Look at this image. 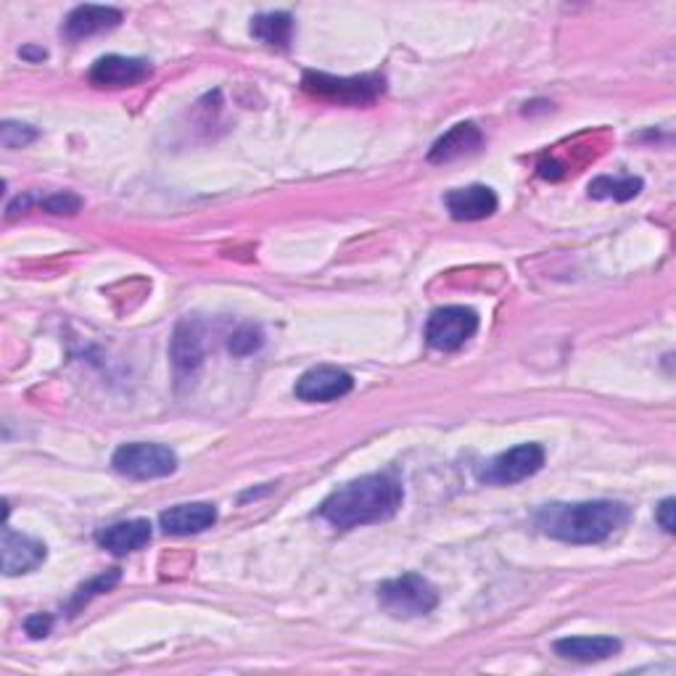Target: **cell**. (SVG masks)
I'll return each instance as SVG.
<instances>
[{"instance_id": "4fadbf2b", "label": "cell", "mask_w": 676, "mask_h": 676, "mask_svg": "<svg viewBox=\"0 0 676 676\" xmlns=\"http://www.w3.org/2000/svg\"><path fill=\"white\" fill-rule=\"evenodd\" d=\"M159 524H162L164 534L172 536L201 534L218 524V507L212 502H185V505H175L170 511H164Z\"/></svg>"}, {"instance_id": "5b68a950", "label": "cell", "mask_w": 676, "mask_h": 676, "mask_svg": "<svg viewBox=\"0 0 676 676\" xmlns=\"http://www.w3.org/2000/svg\"><path fill=\"white\" fill-rule=\"evenodd\" d=\"M117 473L135 481H153L167 478L178 471V455L164 444H122L120 450L111 457Z\"/></svg>"}, {"instance_id": "277c9868", "label": "cell", "mask_w": 676, "mask_h": 676, "mask_svg": "<svg viewBox=\"0 0 676 676\" xmlns=\"http://www.w3.org/2000/svg\"><path fill=\"white\" fill-rule=\"evenodd\" d=\"M302 85L306 93L317 95V99L346 103V107H365V103H373L386 90V82L379 74L333 77L323 72H306Z\"/></svg>"}, {"instance_id": "603a6c76", "label": "cell", "mask_w": 676, "mask_h": 676, "mask_svg": "<svg viewBox=\"0 0 676 676\" xmlns=\"http://www.w3.org/2000/svg\"><path fill=\"white\" fill-rule=\"evenodd\" d=\"M43 206H46L51 214H77V212H80L82 201L77 199L74 193L61 191V193H53V196H48V199L43 201Z\"/></svg>"}, {"instance_id": "30bf717a", "label": "cell", "mask_w": 676, "mask_h": 676, "mask_svg": "<svg viewBox=\"0 0 676 676\" xmlns=\"http://www.w3.org/2000/svg\"><path fill=\"white\" fill-rule=\"evenodd\" d=\"M3 574L19 576L43 566L48 549L40 539H32L27 534H17L11 526H3Z\"/></svg>"}, {"instance_id": "44dd1931", "label": "cell", "mask_w": 676, "mask_h": 676, "mask_svg": "<svg viewBox=\"0 0 676 676\" xmlns=\"http://www.w3.org/2000/svg\"><path fill=\"white\" fill-rule=\"evenodd\" d=\"M262 344H264L262 327H256V325H243V327H239V331L233 333V336H230L228 350L233 352L235 357H249V354L260 352V350H262Z\"/></svg>"}, {"instance_id": "9c48e42d", "label": "cell", "mask_w": 676, "mask_h": 676, "mask_svg": "<svg viewBox=\"0 0 676 676\" xmlns=\"http://www.w3.org/2000/svg\"><path fill=\"white\" fill-rule=\"evenodd\" d=\"M151 74V64L145 59L130 56H103L90 69V82L95 88H130L143 82Z\"/></svg>"}, {"instance_id": "d4e9b609", "label": "cell", "mask_w": 676, "mask_h": 676, "mask_svg": "<svg viewBox=\"0 0 676 676\" xmlns=\"http://www.w3.org/2000/svg\"><path fill=\"white\" fill-rule=\"evenodd\" d=\"M676 502L668 497V500H664L660 502L658 507H655V521H658L660 524V528H664L666 534H674L676 532V521H674V513H676Z\"/></svg>"}, {"instance_id": "2e32d148", "label": "cell", "mask_w": 676, "mask_h": 676, "mask_svg": "<svg viewBox=\"0 0 676 676\" xmlns=\"http://www.w3.org/2000/svg\"><path fill=\"white\" fill-rule=\"evenodd\" d=\"M95 542L114 555H130V553H135V549L149 545L151 524L145 518L120 521V524L101 528V532L95 534Z\"/></svg>"}, {"instance_id": "3957f363", "label": "cell", "mask_w": 676, "mask_h": 676, "mask_svg": "<svg viewBox=\"0 0 676 676\" xmlns=\"http://www.w3.org/2000/svg\"><path fill=\"white\" fill-rule=\"evenodd\" d=\"M381 608L394 618L426 616L438 605V592L428 578L417 574H404L400 578H389L379 587Z\"/></svg>"}, {"instance_id": "9a60e30c", "label": "cell", "mask_w": 676, "mask_h": 676, "mask_svg": "<svg viewBox=\"0 0 676 676\" xmlns=\"http://www.w3.org/2000/svg\"><path fill=\"white\" fill-rule=\"evenodd\" d=\"M481 145H484V132L478 130V124L460 122L452 130L444 132V135L438 138L434 145H431L428 162H434V164L455 162V159L476 153Z\"/></svg>"}, {"instance_id": "4316f807", "label": "cell", "mask_w": 676, "mask_h": 676, "mask_svg": "<svg viewBox=\"0 0 676 676\" xmlns=\"http://www.w3.org/2000/svg\"><path fill=\"white\" fill-rule=\"evenodd\" d=\"M22 59H27V61H43L46 56H48V51L46 48H32V46H27V48H22Z\"/></svg>"}, {"instance_id": "5bb4252c", "label": "cell", "mask_w": 676, "mask_h": 676, "mask_svg": "<svg viewBox=\"0 0 676 676\" xmlns=\"http://www.w3.org/2000/svg\"><path fill=\"white\" fill-rule=\"evenodd\" d=\"M122 24V11L111 9V6H77V9L64 19L61 32L69 40L93 38V34L109 32Z\"/></svg>"}, {"instance_id": "ba28073f", "label": "cell", "mask_w": 676, "mask_h": 676, "mask_svg": "<svg viewBox=\"0 0 676 676\" xmlns=\"http://www.w3.org/2000/svg\"><path fill=\"white\" fill-rule=\"evenodd\" d=\"M354 389V379L339 367H312L296 381V396L302 402H333Z\"/></svg>"}, {"instance_id": "8fae6325", "label": "cell", "mask_w": 676, "mask_h": 676, "mask_svg": "<svg viewBox=\"0 0 676 676\" xmlns=\"http://www.w3.org/2000/svg\"><path fill=\"white\" fill-rule=\"evenodd\" d=\"M444 204H447L452 220L476 222L492 218V214L497 212L500 199L490 185H468L450 191L447 196H444Z\"/></svg>"}, {"instance_id": "e0dca14e", "label": "cell", "mask_w": 676, "mask_h": 676, "mask_svg": "<svg viewBox=\"0 0 676 676\" xmlns=\"http://www.w3.org/2000/svg\"><path fill=\"white\" fill-rule=\"evenodd\" d=\"M555 653L578 664H597L622 653V643L613 637H566L557 639Z\"/></svg>"}, {"instance_id": "7a4b0ae2", "label": "cell", "mask_w": 676, "mask_h": 676, "mask_svg": "<svg viewBox=\"0 0 676 676\" xmlns=\"http://www.w3.org/2000/svg\"><path fill=\"white\" fill-rule=\"evenodd\" d=\"M629 507L624 502L595 500V502H555L536 513V526L542 534L553 536L568 545H601L626 526Z\"/></svg>"}, {"instance_id": "8992f818", "label": "cell", "mask_w": 676, "mask_h": 676, "mask_svg": "<svg viewBox=\"0 0 676 676\" xmlns=\"http://www.w3.org/2000/svg\"><path fill=\"white\" fill-rule=\"evenodd\" d=\"M478 331V315L471 306H442L431 312L426 323V341L438 352H455Z\"/></svg>"}, {"instance_id": "cb8c5ba5", "label": "cell", "mask_w": 676, "mask_h": 676, "mask_svg": "<svg viewBox=\"0 0 676 676\" xmlns=\"http://www.w3.org/2000/svg\"><path fill=\"white\" fill-rule=\"evenodd\" d=\"M53 629V618L48 616V613H32V616H27L24 622V632L30 634L32 639H43L51 634Z\"/></svg>"}, {"instance_id": "7402d4cb", "label": "cell", "mask_w": 676, "mask_h": 676, "mask_svg": "<svg viewBox=\"0 0 676 676\" xmlns=\"http://www.w3.org/2000/svg\"><path fill=\"white\" fill-rule=\"evenodd\" d=\"M34 138H38V130L30 128V124H19V122H3L0 124V141H3L6 149H24L30 145Z\"/></svg>"}, {"instance_id": "ac0fdd59", "label": "cell", "mask_w": 676, "mask_h": 676, "mask_svg": "<svg viewBox=\"0 0 676 676\" xmlns=\"http://www.w3.org/2000/svg\"><path fill=\"white\" fill-rule=\"evenodd\" d=\"M251 34L264 46L289 48L294 38V17L289 11H270L251 19Z\"/></svg>"}, {"instance_id": "6da1fadb", "label": "cell", "mask_w": 676, "mask_h": 676, "mask_svg": "<svg viewBox=\"0 0 676 676\" xmlns=\"http://www.w3.org/2000/svg\"><path fill=\"white\" fill-rule=\"evenodd\" d=\"M404 490L392 473H371L339 486L336 492L320 505V518L331 526L350 532L367 524L389 521L402 507Z\"/></svg>"}, {"instance_id": "484cf974", "label": "cell", "mask_w": 676, "mask_h": 676, "mask_svg": "<svg viewBox=\"0 0 676 676\" xmlns=\"http://www.w3.org/2000/svg\"><path fill=\"white\" fill-rule=\"evenodd\" d=\"M32 206V199L30 196H19L17 201H11L9 204V209H6V214H9V218H17L19 212H27V209Z\"/></svg>"}, {"instance_id": "ffe728a7", "label": "cell", "mask_w": 676, "mask_h": 676, "mask_svg": "<svg viewBox=\"0 0 676 676\" xmlns=\"http://www.w3.org/2000/svg\"><path fill=\"white\" fill-rule=\"evenodd\" d=\"M120 578H122V574L117 568L114 571H107V574H101V576H95V578H90L88 584H82V587L77 589V595L72 597V605H69V608H72V611L82 608V605H85L90 601V597L103 595V592L114 589L117 584H120Z\"/></svg>"}, {"instance_id": "d6986e66", "label": "cell", "mask_w": 676, "mask_h": 676, "mask_svg": "<svg viewBox=\"0 0 676 676\" xmlns=\"http://www.w3.org/2000/svg\"><path fill=\"white\" fill-rule=\"evenodd\" d=\"M643 178L624 175V178H597L589 183V196L592 199H613V201H632L634 196H639L643 191Z\"/></svg>"}, {"instance_id": "7c38bea8", "label": "cell", "mask_w": 676, "mask_h": 676, "mask_svg": "<svg viewBox=\"0 0 676 676\" xmlns=\"http://www.w3.org/2000/svg\"><path fill=\"white\" fill-rule=\"evenodd\" d=\"M206 354L204 344V325L199 320H183L175 327V339H172V362L180 379H188L201 367Z\"/></svg>"}, {"instance_id": "52a82bcc", "label": "cell", "mask_w": 676, "mask_h": 676, "mask_svg": "<svg viewBox=\"0 0 676 676\" xmlns=\"http://www.w3.org/2000/svg\"><path fill=\"white\" fill-rule=\"evenodd\" d=\"M542 465H545V450H542V444H518V447L494 457L492 463L481 471V481L511 486L534 476V473H539Z\"/></svg>"}]
</instances>
